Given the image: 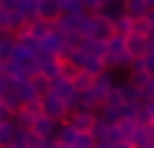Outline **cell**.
Instances as JSON below:
<instances>
[{
  "label": "cell",
  "instance_id": "1",
  "mask_svg": "<svg viewBox=\"0 0 154 148\" xmlns=\"http://www.w3.org/2000/svg\"><path fill=\"white\" fill-rule=\"evenodd\" d=\"M102 63H105V69H128V66H131V56H128V50H125V40H122V36L105 40Z\"/></svg>",
  "mask_w": 154,
  "mask_h": 148
},
{
  "label": "cell",
  "instance_id": "2",
  "mask_svg": "<svg viewBox=\"0 0 154 148\" xmlns=\"http://www.w3.org/2000/svg\"><path fill=\"white\" fill-rule=\"evenodd\" d=\"M39 115L53 118V122H62V118L69 115V109H66V102H62L59 95H39Z\"/></svg>",
  "mask_w": 154,
  "mask_h": 148
},
{
  "label": "cell",
  "instance_id": "3",
  "mask_svg": "<svg viewBox=\"0 0 154 148\" xmlns=\"http://www.w3.org/2000/svg\"><path fill=\"white\" fill-rule=\"evenodd\" d=\"M49 92H53V95H59L62 102H66V109H69V112H72V105H75V99H79V92H75V86H72V82H69V79H53V82H49Z\"/></svg>",
  "mask_w": 154,
  "mask_h": 148
},
{
  "label": "cell",
  "instance_id": "4",
  "mask_svg": "<svg viewBox=\"0 0 154 148\" xmlns=\"http://www.w3.org/2000/svg\"><path fill=\"white\" fill-rule=\"evenodd\" d=\"M125 72H128V79H125V82H128V86H134L138 92H141V89L151 82V72H148V69H144V66H141L138 59H134V63H131V66H128Z\"/></svg>",
  "mask_w": 154,
  "mask_h": 148
},
{
  "label": "cell",
  "instance_id": "5",
  "mask_svg": "<svg viewBox=\"0 0 154 148\" xmlns=\"http://www.w3.org/2000/svg\"><path fill=\"white\" fill-rule=\"evenodd\" d=\"M33 17H36V20H46V23H56V20H59V3H56V0H36Z\"/></svg>",
  "mask_w": 154,
  "mask_h": 148
},
{
  "label": "cell",
  "instance_id": "6",
  "mask_svg": "<svg viewBox=\"0 0 154 148\" xmlns=\"http://www.w3.org/2000/svg\"><path fill=\"white\" fill-rule=\"evenodd\" d=\"M66 122H69L75 132H92V125H95V112L75 109V112H69V115H66Z\"/></svg>",
  "mask_w": 154,
  "mask_h": 148
},
{
  "label": "cell",
  "instance_id": "7",
  "mask_svg": "<svg viewBox=\"0 0 154 148\" xmlns=\"http://www.w3.org/2000/svg\"><path fill=\"white\" fill-rule=\"evenodd\" d=\"M125 50H128V56H131V63H134V59H141L144 53H148V40L138 36V33H128V36H125Z\"/></svg>",
  "mask_w": 154,
  "mask_h": 148
},
{
  "label": "cell",
  "instance_id": "8",
  "mask_svg": "<svg viewBox=\"0 0 154 148\" xmlns=\"http://www.w3.org/2000/svg\"><path fill=\"white\" fill-rule=\"evenodd\" d=\"M30 132H33V135H39V138H53L56 122H53V118H46V115H36V118L30 122Z\"/></svg>",
  "mask_w": 154,
  "mask_h": 148
},
{
  "label": "cell",
  "instance_id": "9",
  "mask_svg": "<svg viewBox=\"0 0 154 148\" xmlns=\"http://www.w3.org/2000/svg\"><path fill=\"white\" fill-rule=\"evenodd\" d=\"M154 138H151V132H148V125H134V132L128 135V145L131 148H148Z\"/></svg>",
  "mask_w": 154,
  "mask_h": 148
},
{
  "label": "cell",
  "instance_id": "10",
  "mask_svg": "<svg viewBox=\"0 0 154 148\" xmlns=\"http://www.w3.org/2000/svg\"><path fill=\"white\" fill-rule=\"evenodd\" d=\"M108 23H112V36H122V40H125V36L131 33V20H128L125 13H112Z\"/></svg>",
  "mask_w": 154,
  "mask_h": 148
},
{
  "label": "cell",
  "instance_id": "11",
  "mask_svg": "<svg viewBox=\"0 0 154 148\" xmlns=\"http://www.w3.org/2000/svg\"><path fill=\"white\" fill-rule=\"evenodd\" d=\"M92 79H95V76H89V72H82V69H79V72H75V79H69V82H72V86H75V92L82 95V92H89Z\"/></svg>",
  "mask_w": 154,
  "mask_h": 148
},
{
  "label": "cell",
  "instance_id": "12",
  "mask_svg": "<svg viewBox=\"0 0 154 148\" xmlns=\"http://www.w3.org/2000/svg\"><path fill=\"white\" fill-rule=\"evenodd\" d=\"M49 82H53V79H46V76H39V72L30 79V86H33V92H36V99H39V95H49Z\"/></svg>",
  "mask_w": 154,
  "mask_h": 148
},
{
  "label": "cell",
  "instance_id": "13",
  "mask_svg": "<svg viewBox=\"0 0 154 148\" xmlns=\"http://www.w3.org/2000/svg\"><path fill=\"white\" fill-rule=\"evenodd\" d=\"M10 50H13V36L10 33H0V63H7Z\"/></svg>",
  "mask_w": 154,
  "mask_h": 148
},
{
  "label": "cell",
  "instance_id": "14",
  "mask_svg": "<svg viewBox=\"0 0 154 148\" xmlns=\"http://www.w3.org/2000/svg\"><path fill=\"white\" fill-rule=\"evenodd\" d=\"M69 148H95V142H92V135H89V132H79V135H75V142H72Z\"/></svg>",
  "mask_w": 154,
  "mask_h": 148
},
{
  "label": "cell",
  "instance_id": "15",
  "mask_svg": "<svg viewBox=\"0 0 154 148\" xmlns=\"http://www.w3.org/2000/svg\"><path fill=\"white\" fill-rule=\"evenodd\" d=\"M79 3H82V10H85V13H95V10H102V3H98V0H79Z\"/></svg>",
  "mask_w": 154,
  "mask_h": 148
},
{
  "label": "cell",
  "instance_id": "16",
  "mask_svg": "<svg viewBox=\"0 0 154 148\" xmlns=\"http://www.w3.org/2000/svg\"><path fill=\"white\" fill-rule=\"evenodd\" d=\"M0 122H13V109L0 102Z\"/></svg>",
  "mask_w": 154,
  "mask_h": 148
},
{
  "label": "cell",
  "instance_id": "17",
  "mask_svg": "<svg viewBox=\"0 0 154 148\" xmlns=\"http://www.w3.org/2000/svg\"><path fill=\"white\" fill-rule=\"evenodd\" d=\"M112 148H131V145H128V142H118V145H112Z\"/></svg>",
  "mask_w": 154,
  "mask_h": 148
},
{
  "label": "cell",
  "instance_id": "18",
  "mask_svg": "<svg viewBox=\"0 0 154 148\" xmlns=\"http://www.w3.org/2000/svg\"><path fill=\"white\" fill-rule=\"evenodd\" d=\"M148 132H151V138H154V122H148Z\"/></svg>",
  "mask_w": 154,
  "mask_h": 148
},
{
  "label": "cell",
  "instance_id": "19",
  "mask_svg": "<svg viewBox=\"0 0 154 148\" xmlns=\"http://www.w3.org/2000/svg\"><path fill=\"white\" fill-rule=\"evenodd\" d=\"M0 76H3V63H0Z\"/></svg>",
  "mask_w": 154,
  "mask_h": 148
},
{
  "label": "cell",
  "instance_id": "20",
  "mask_svg": "<svg viewBox=\"0 0 154 148\" xmlns=\"http://www.w3.org/2000/svg\"><path fill=\"white\" fill-rule=\"evenodd\" d=\"M148 148H154V142H151V145H148Z\"/></svg>",
  "mask_w": 154,
  "mask_h": 148
},
{
  "label": "cell",
  "instance_id": "21",
  "mask_svg": "<svg viewBox=\"0 0 154 148\" xmlns=\"http://www.w3.org/2000/svg\"><path fill=\"white\" fill-rule=\"evenodd\" d=\"M151 50H154V46H151Z\"/></svg>",
  "mask_w": 154,
  "mask_h": 148
}]
</instances>
